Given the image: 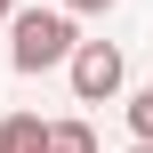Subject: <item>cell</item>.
Here are the masks:
<instances>
[{"label": "cell", "mask_w": 153, "mask_h": 153, "mask_svg": "<svg viewBox=\"0 0 153 153\" xmlns=\"http://www.w3.org/2000/svg\"><path fill=\"white\" fill-rule=\"evenodd\" d=\"M73 40H81V32H73L65 8H8V65H16V73H48V65H65Z\"/></svg>", "instance_id": "cell-1"}, {"label": "cell", "mask_w": 153, "mask_h": 153, "mask_svg": "<svg viewBox=\"0 0 153 153\" xmlns=\"http://www.w3.org/2000/svg\"><path fill=\"white\" fill-rule=\"evenodd\" d=\"M65 73H73V97H81V105H105V97H121V81H129V65H121L113 40H73V48H65Z\"/></svg>", "instance_id": "cell-2"}, {"label": "cell", "mask_w": 153, "mask_h": 153, "mask_svg": "<svg viewBox=\"0 0 153 153\" xmlns=\"http://www.w3.org/2000/svg\"><path fill=\"white\" fill-rule=\"evenodd\" d=\"M40 113H0V153H40Z\"/></svg>", "instance_id": "cell-3"}, {"label": "cell", "mask_w": 153, "mask_h": 153, "mask_svg": "<svg viewBox=\"0 0 153 153\" xmlns=\"http://www.w3.org/2000/svg\"><path fill=\"white\" fill-rule=\"evenodd\" d=\"M40 153H97V129L89 121H48L40 129Z\"/></svg>", "instance_id": "cell-4"}, {"label": "cell", "mask_w": 153, "mask_h": 153, "mask_svg": "<svg viewBox=\"0 0 153 153\" xmlns=\"http://www.w3.org/2000/svg\"><path fill=\"white\" fill-rule=\"evenodd\" d=\"M121 113H129V137H153V89H137Z\"/></svg>", "instance_id": "cell-5"}, {"label": "cell", "mask_w": 153, "mask_h": 153, "mask_svg": "<svg viewBox=\"0 0 153 153\" xmlns=\"http://www.w3.org/2000/svg\"><path fill=\"white\" fill-rule=\"evenodd\" d=\"M56 8H65V16H105L113 0H56Z\"/></svg>", "instance_id": "cell-6"}, {"label": "cell", "mask_w": 153, "mask_h": 153, "mask_svg": "<svg viewBox=\"0 0 153 153\" xmlns=\"http://www.w3.org/2000/svg\"><path fill=\"white\" fill-rule=\"evenodd\" d=\"M129 153H153V137H137V145H129Z\"/></svg>", "instance_id": "cell-7"}, {"label": "cell", "mask_w": 153, "mask_h": 153, "mask_svg": "<svg viewBox=\"0 0 153 153\" xmlns=\"http://www.w3.org/2000/svg\"><path fill=\"white\" fill-rule=\"evenodd\" d=\"M8 8H16V0H0V24H8Z\"/></svg>", "instance_id": "cell-8"}]
</instances>
